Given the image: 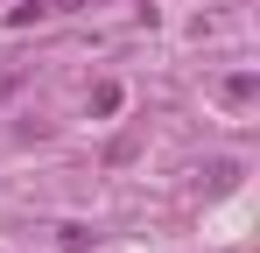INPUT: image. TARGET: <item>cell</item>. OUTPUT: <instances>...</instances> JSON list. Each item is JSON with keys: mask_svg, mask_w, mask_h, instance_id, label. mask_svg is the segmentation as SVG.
Wrapping results in <instances>:
<instances>
[{"mask_svg": "<svg viewBox=\"0 0 260 253\" xmlns=\"http://www.w3.org/2000/svg\"><path fill=\"white\" fill-rule=\"evenodd\" d=\"M120 99H127V91H120V84L106 78L99 91H91V113H99V120H113V113H120Z\"/></svg>", "mask_w": 260, "mask_h": 253, "instance_id": "cell-1", "label": "cell"}, {"mask_svg": "<svg viewBox=\"0 0 260 253\" xmlns=\"http://www.w3.org/2000/svg\"><path fill=\"white\" fill-rule=\"evenodd\" d=\"M28 21H43V0H21V7H7V28H28Z\"/></svg>", "mask_w": 260, "mask_h": 253, "instance_id": "cell-2", "label": "cell"}, {"mask_svg": "<svg viewBox=\"0 0 260 253\" xmlns=\"http://www.w3.org/2000/svg\"><path fill=\"white\" fill-rule=\"evenodd\" d=\"M225 99H232V106H246V99H253V78H246V71H239V78H225Z\"/></svg>", "mask_w": 260, "mask_h": 253, "instance_id": "cell-3", "label": "cell"}]
</instances>
